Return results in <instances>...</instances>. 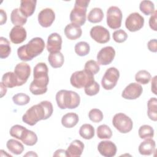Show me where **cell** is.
<instances>
[{"label": "cell", "instance_id": "1", "mask_svg": "<svg viewBox=\"0 0 157 157\" xmlns=\"http://www.w3.org/2000/svg\"><path fill=\"white\" fill-rule=\"evenodd\" d=\"M53 112V108L51 102L43 101L28 109L23 115L22 120L28 125L34 126L39 121L50 118Z\"/></svg>", "mask_w": 157, "mask_h": 157}, {"label": "cell", "instance_id": "2", "mask_svg": "<svg viewBox=\"0 0 157 157\" xmlns=\"http://www.w3.org/2000/svg\"><path fill=\"white\" fill-rule=\"evenodd\" d=\"M48 69L44 63H39L34 67V80L31 83L29 90L34 95H40L47 91V85L49 82L48 75Z\"/></svg>", "mask_w": 157, "mask_h": 157}, {"label": "cell", "instance_id": "3", "mask_svg": "<svg viewBox=\"0 0 157 157\" xmlns=\"http://www.w3.org/2000/svg\"><path fill=\"white\" fill-rule=\"evenodd\" d=\"M44 48V40L41 37H36L31 39L26 45L20 47L17 50V55L21 61H28L41 54Z\"/></svg>", "mask_w": 157, "mask_h": 157}, {"label": "cell", "instance_id": "4", "mask_svg": "<svg viewBox=\"0 0 157 157\" xmlns=\"http://www.w3.org/2000/svg\"><path fill=\"white\" fill-rule=\"evenodd\" d=\"M56 101L61 109L77 108L80 102V96L75 91L61 90L56 94Z\"/></svg>", "mask_w": 157, "mask_h": 157}, {"label": "cell", "instance_id": "5", "mask_svg": "<svg viewBox=\"0 0 157 157\" xmlns=\"http://www.w3.org/2000/svg\"><path fill=\"white\" fill-rule=\"evenodd\" d=\"M90 0H77L75 2L74 9L70 13V21L72 23L80 26H83L86 21V9Z\"/></svg>", "mask_w": 157, "mask_h": 157}, {"label": "cell", "instance_id": "6", "mask_svg": "<svg viewBox=\"0 0 157 157\" xmlns=\"http://www.w3.org/2000/svg\"><path fill=\"white\" fill-rule=\"evenodd\" d=\"M94 82V75L85 69L74 72L70 78L71 84L76 88H85Z\"/></svg>", "mask_w": 157, "mask_h": 157}, {"label": "cell", "instance_id": "7", "mask_svg": "<svg viewBox=\"0 0 157 157\" xmlns=\"http://www.w3.org/2000/svg\"><path fill=\"white\" fill-rule=\"evenodd\" d=\"M112 124L120 132L123 134L130 132L133 127V123L131 118L123 113H118L113 116Z\"/></svg>", "mask_w": 157, "mask_h": 157}, {"label": "cell", "instance_id": "8", "mask_svg": "<svg viewBox=\"0 0 157 157\" xmlns=\"http://www.w3.org/2000/svg\"><path fill=\"white\" fill-rule=\"evenodd\" d=\"M119 77V71L114 67H109L106 70L101 80L102 86L106 90L113 89L117 85Z\"/></svg>", "mask_w": 157, "mask_h": 157}, {"label": "cell", "instance_id": "9", "mask_svg": "<svg viewBox=\"0 0 157 157\" xmlns=\"http://www.w3.org/2000/svg\"><path fill=\"white\" fill-rule=\"evenodd\" d=\"M123 15L120 9L117 6H111L107 10V24L109 28L116 29L121 25Z\"/></svg>", "mask_w": 157, "mask_h": 157}, {"label": "cell", "instance_id": "10", "mask_svg": "<svg viewBox=\"0 0 157 157\" xmlns=\"http://www.w3.org/2000/svg\"><path fill=\"white\" fill-rule=\"evenodd\" d=\"M144 24V18L137 12L130 13L126 19L125 26L131 32L140 30Z\"/></svg>", "mask_w": 157, "mask_h": 157}, {"label": "cell", "instance_id": "11", "mask_svg": "<svg viewBox=\"0 0 157 157\" xmlns=\"http://www.w3.org/2000/svg\"><path fill=\"white\" fill-rule=\"evenodd\" d=\"M90 34L91 37L96 42L105 44L110 40V33L105 28L98 25L91 28Z\"/></svg>", "mask_w": 157, "mask_h": 157}, {"label": "cell", "instance_id": "12", "mask_svg": "<svg viewBox=\"0 0 157 157\" xmlns=\"http://www.w3.org/2000/svg\"><path fill=\"white\" fill-rule=\"evenodd\" d=\"M115 51L111 46H107L101 48L97 55L98 63L100 65H108L113 60Z\"/></svg>", "mask_w": 157, "mask_h": 157}, {"label": "cell", "instance_id": "13", "mask_svg": "<svg viewBox=\"0 0 157 157\" xmlns=\"http://www.w3.org/2000/svg\"><path fill=\"white\" fill-rule=\"evenodd\" d=\"M13 72L18 78L19 86H21L27 82L30 76L31 67L28 64L25 62L20 63L15 66Z\"/></svg>", "mask_w": 157, "mask_h": 157}, {"label": "cell", "instance_id": "14", "mask_svg": "<svg viewBox=\"0 0 157 157\" xmlns=\"http://www.w3.org/2000/svg\"><path fill=\"white\" fill-rule=\"evenodd\" d=\"M143 88L137 83H131L125 87L122 92L121 96L125 99L132 100L138 98L142 94Z\"/></svg>", "mask_w": 157, "mask_h": 157}, {"label": "cell", "instance_id": "15", "mask_svg": "<svg viewBox=\"0 0 157 157\" xmlns=\"http://www.w3.org/2000/svg\"><path fill=\"white\" fill-rule=\"evenodd\" d=\"M55 19V13L50 8L42 9L38 14V22L44 28L50 26Z\"/></svg>", "mask_w": 157, "mask_h": 157}, {"label": "cell", "instance_id": "16", "mask_svg": "<svg viewBox=\"0 0 157 157\" xmlns=\"http://www.w3.org/2000/svg\"><path fill=\"white\" fill-rule=\"evenodd\" d=\"M62 47V38L61 36L56 33H53L50 34L47 39V49L48 52L51 53H55L60 52Z\"/></svg>", "mask_w": 157, "mask_h": 157}, {"label": "cell", "instance_id": "17", "mask_svg": "<svg viewBox=\"0 0 157 157\" xmlns=\"http://www.w3.org/2000/svg\"><path fill=\"white\" fill-rule=\"evenodd\" d=\"M98 150L99 153L105 157H113L116 155L117 147L110 140H103L99 143Z\"/></svg>", "mask_w": 157, "mask_h": 157}, {"label": "cell", "instance_id": "18", "mask_svg": "<svg viewBox=\"0 0 157 157\" xmlns=\"http://www.w3.org/2000/svg\"><path fill=\"white\" fill-rule=\"evenodd\" d=\"M26 36V29L21 26H14L9 33L10 40L15 44H21L24 42Z\"/></svg>", "mask_w": 157, "mask_h": 157}, {"label": "cell", "instance_id": "19", "mask_svg": "<svg viewBox=\"0 0 157 157\" xmlns=\"http://www.w3.org/2000/svg\"><path fill=\"white\" fill-rule=\"evenodd\" d=\"M84 149V144L80 140H73L66 150V156L78 157L80 156Z\"/></svg>", "mask_w": 157, "mask_h": 157}, {"label": "cell", "instance_id": "20", "mask_svg": "<svg viewBox=\"0 0 157 157\" xmlns=\"http://www.w3.org/2000/svg\"><path fill=\"white\" fill-rule=\"evenodd\" d=\"M64 32L66 37L70 40H76L80 38L82 34L80 26L72 23L66 26Z\"/></svg>", "mask_w": 157, "mask_h": 157}, {"label": "cell", "instance_id": "21", "mask_svg": "<svg viewBox=\"0 0 157 157\" xmlns=\"http://www.w3.org/2000/svg\"><path fill=\"white\" fill-rule=\"evenodd\" d=\"M156 143L151 138L146 139L139 146V152L142 155H150L155 151Z\"/></svg>", "mask_w": 157, "mask_h": 157}, {"label": "cell", "instance_id": "22", "mask_svg": "<svg viewBox=\"0 0 157 157\" xmlns=\"http://www.w3.org/2000/svg\"><path fill=\"white\" fill-rule=\"evenodd\" d=\"M37 1L36 0H21L20 1V10L26 17L31 16L35 11Z\"/></svg>", "mask_w": 157, "mask_h": 157}, {"label": "cell", "instance_id": "23", "mask_svg": "<svg viewBox=\"0 0 157 157\" xmlns=\"http://www.w3.org/2000/svg\"><path fill=\"white\" fill-rule=\"evenodd\" d=\"M79 118L77 113L69 112L64 115L61 118L62 125L66 128L74 127L78 122Z\"/></svg>", "mask_w": 157, "mask_h": 157}, {"label": "cell", "instance_id": "24", "mask_svg": "<svg viewBox=\"0 0 157 157\" xmlns=\"http://www.w3.org/2000/svg\"><path fill=\"white\" fill-rule=\"evenodd\" d=\"M2 84L7 88H13L19 86V82L15 74L13 72H7L2 77Z\"/></svg>", "mask_w": 157, "mask_h": 157}, {"label": "cell", "instance_id": "25", "mask_svg": "<svg viewBox=\"0 0 157 157\" xmlns=\"http://www.w3.org/2000/svg\"><path fill=\"white\" fill-rule=\"evenodd\" d=\"M48 61L50 66L53 68L61 67L64 61V58L60 52L51 53L48 56Z\"/></svg>", "mask_w": 157, "mask_h": 157}, {"label": "cell", "instance_id": "26", "mask_svg": "<svg viewBox=\"0 0 157 157\" xmlns=\"http://www.w3.org/2000/svg\"><path fill=\"white\" fill-rule=\"evenodd\" d=\"M10 20L15 26L24 25L27 21V17H26L20 10V9H14L10 14Z\"/></svg>", "mask_w": 157, "mask_h": 157}, {"label": "cell", "instance_id": "27", "mask_svg": "<svg viewBox=\"0 0 157 157\" xmlns=\"http://www.w3.org/2000/svg\"><path fill=\"white\" fill-rule=\"evenodd\" d=\"M6 147L9 151L15 155H20L24 150L23 144L13 139H9L6 143Z\"/></svg>", "mask_w": 157, "mask_h": 157}, {"label": "cell", "instance_id": "28", "mask_svg": "<svg viewBox=\"0 0 157 157\" xmlns=\"http://www.w3.org/2000/svg\"><path fill=\"white\" fill-rule=\"evenodd\" d=\"M104 18V13L102 10L99 7L92 9L88 13L87 18L88 20L93 23L101 22Z\"/></svg>", "mask_w": 157, "mask_h": 157}, {"label": "cell", "instance_id": "29", "mask_svg": "<svg viewBox=\"0 0 157 157\" xmlns=\"http://www.w3.org/2000/svg\"><path fill=\"white\" fill-rule=\"evenodd\" d=\"M147 115L148 118L156 121L157 120V99L156 98H151L147 102Z\"/></svg>", "mask_w": 157, "mask_h": 157}, {"label": "cell", "instance_id": "30", "mask_svg": "<svg viewBox=\"0 0 157 157\" xmlns=\"http://www.w3.org/2000/svg\"><path fill=\"white\" fill-rule=\"evenodd\" d=\"M21 142L28 146L34 145L37 142V136L33 131L26 129L21 139Z\"/></svg>", "mask_w": 157, "mask_h": 157}, {"label": "cell", "instance_id": "31", "mask_svg": "<svg viewBox=\"0 0 157 157\" xmlns=\"http://www.w3.org/2000/svg\"><path fill=\"white\" fill-rule=\"evenodd\" d=\"M94 128L90 124H83L79 129L80 136L85 139L89 140L94 136Z\"/></svg>", "mask_w": 157, "mask_h": 157}, {"label": "cell", "instance_id": "32", "mask_svg": "<svg viewBox=\"0 0 157 157\" xmlns=\"http://www.w3.org/2000/svg\"><path fill=\"white\" fill-rule=\"evenodd\" d=\"M11 52V47L9 41L4 37H0V58L1 59L7 58Z\"/></svg>", "mask_w": 157, "mask_h": 157}, {"label": "cell", "instance_id": "33", "mask_svg": "<svg viewBox=\"0 0 157 157\" xmlns=\"http://www.w3.org/2000/svg\"><path fill=\"white\" fill-rule=\"evenodd\" d=\"M74 50L77 55L80 56H84L90 53V47L86 42L81 41L75 44Z\"/></svg>", "mask_w": 157, "mask_h": 157}, {"label": "cell", "instance_id": "34", "mask_svg": "<svg viewBox=\"0 0 157 157\" xmlns=\"http://www.w3.org/2000/svg\"><path fill=\"white\" fill-rule=\"evenodd\" d=\"M97 136L101 139H109L112 136V131L109 126L106 124L99 126L96 131Z\"/></svg>", "mask_w": 157, "mask_h": 157}, {"label": "cell", "instance_id": "35", "mask_svg": "<svg viewBox=\"0 0 157 157\" xmlns=\"http://www.w3.org/2000/svg\"><path fill=\"white\" fill-rule=\"evenodd\" d=\"M151 78V75L146 70H140L135 75V80L138 83L146 85L149 83Z\"/></svg>", "mask_w": 157, "mask_h": 157}, {"label": "cell", "instance_id": "36", "mask_svg": "<svg viewBox=\"0 0 157 157\" xmlns=\"http://www.w3.org/2000/svg\"><path fill=\"white\" fill-rule=\"evenodd\" d=\"M140 10L145 15H149L155 12L154 3L148 0H144L140 2L139 5Z\"/></svg>", "mask_w": 157, "mask_h": 157}, {"label": "cell", "instance_id": "37", "mask_svg": "<svg viewBox=\"0 0 157 157\" xmlns=\"http://www.w3.org/2000/svg\"><path fill=\"white\" fill-rule=\"evenodd\" d=\"M138 134L140 139H146L151 138L154 136V129L151 126L144 124L139 128Z\"/></svg>", "mask_w": 157, "mask_h": 157}, {"label": "cell", "instance_id": "38", "mask_svg": "<svg viewBox=\"0 0 157 157\" xmlns=\"http://www.w3.org/2000/svg\"><path fill=\"white\" fill-rule=\"evenodd\" d=\"M26 128L20 124H15L11 127L9 133L12 137L21 140Z\"/></svg>", "mask_w": 157, "mask_h": 157}, {"label": "cell", "instance_id": "39", "mask_svg": "<svg viewBox=\"0 0 157 157\" xmlns=\"http://www.w3.org/2000/svg\"><path fill=\"white\" fill-rule=\"evenodd\" d=\"M12 101L16 105H24L29 103L30 101V98L28 95L25 93H20L15 94L12 97Z\"/></svg>", "mask_w": 157, "mask_h": 157}, {"label": "cell", "instance_id": "40", "mask_svg": "<svg viewBox=\"0 0 157 157\" xmlns=\"http://www.w3.org/2000/svg\"><path fill=\"white\" fill-rule=\"evenodd\" d=\"M88 117L91 121L94 123H99L102 120L104 115L99 109H93L89 112Z\"/></svg>", "mask_w": 157, "mask_h": 157}, {"label": "cell", "instance_id": "41", "mask_svg": "<svg viewBox=\"0 0 157 157\" xmlns=\"http://www.w3.org/2000/svg\"><path fill=\"white\" fill-rule=\"evenodd\" d=\"M84 69L90 72L91 74L94 75L99 71L100 67L99 64L96 61L91 59L86 62L84 66Z\"/></svg>", "mask_w": 157, "mask_h": 157}, {"label": "cell", "instance_id": "42", "mask_svg": "<svg viewBox=\"0 0 157 157\" xmlns=\"http://www.w3.org/2000/svg\"><path fill=\"white\" fill-rule=\"evenodd\" d=\"M113 39L117 43H123L128 38L127 33L123 29H118L113 32L112 34Z\"/></svg>", "mask_w": 157, "mask_h": 157}, {"label": "cell", "instance_id": "43", "mask_svg": "<svg viewBox=\"0 0 157 157\" xmlns=\"http://www.w3.org/2000/svg\"><path fill=\"white\" fill-rule=\"evenodd\" d=\"M100 90V86L99 83H98L96 82H93L90 85L86 86L85 88V93L86 95L92 96L97 94Z\"/></svg>", "mask_w": 157, "mask_h": 157}, {"label": "cell", "instance_id": "44", "mask_svg": "<svg viewBox=\"0 0 157 157\" xmlns=\"http://www.w3.org/2000/svg\"><path fill=\"white\" fill-rule=\"evenodd\" d=\"M157 19V12L156 10H155L153 14H151L150 19H149V26L151 29L153 31H156L157 28H156V20Z\"/></svg>", "mask_w": 157, "mask_h": 157}, {"label": "cell", "instance_id": "45", "mask_svg": "<svg viewBox=\"0 0 157 157\" xmlns=\"http://www.w3.org/2000/svg\"><path fill=\"white\" fill-rule=\"evenodd\" d=\"M147 47L150 52L156 53L157 52V43L156 39H153L148 41L147 44Z\"/></svg>", "mask_w": 157, "mask_h": 157}, {"label": "cell", "instance_id": "46", "mask_svg": "<svg viewBox=\"0 0 157 157\" xmlns=\"http://www.w3.org/2000/svg\"><path fill=\"white\" fill-rule=\"evenodd\" d=\"M0 17H1L0 24L1 25H2L4 23H6L7 21V14H6V12L3 9H0Z\"/></svg>", "mask_w": 157, "mask_h": 157}, {"label": "cell", "instance_id": "47", "mask_svg": "<svg viewBox=\"0 0 157 157\" xmlns=\"http://www.w3.org/2000/svg\"><path fill=\"white\" fill-rule=\"evenodd\" d=\"M151 90L155 94H156V76H155L151 80Z\"/></svg>", "mask_w": 157, "mask_h": 157}, {"label": "cell", "instance_id": "48", "mask_svg": "<svg viewBox=\"0 0 157 157\" xmlns=\"http://www.w3.org/2000/svg\"><path fill=\"white\" fill-rule=\"evenodd\" d=\"M53 156H66V150L63 149L57 150L53 154Z\"/></svg>", "mask_w": 157, "mask_h": 157}, {"label": "cell", "instance_id": "49", "mask_svg": "<svg viewBox=\"0 0 157 157\" xmlns=\"http://www.w3.org/2000/svg\"><path fill=\"white\" fill-rule=\"evenodd\" d=\"M0 85H1V98H2L7 92V87H6L2 82L0 83Z\"/></svg>", "mask_w": 157, "mask_h": 157}, {"label": "cell", "instance_id": "50", "mask_svg": "<svg viewBox=\"0 0 157 157\" xmlns=\"http://www.w3.org/2000/svg\"><path fill=\"white\" fill-rule=\"evenodd\" d=\"M37 156V154H36L34 151H28L26 155H24V156Z\"/></svg>", "mask_w": 157, "mask_h": 157}]
</instances>
